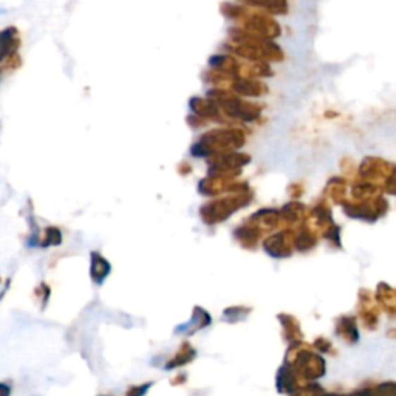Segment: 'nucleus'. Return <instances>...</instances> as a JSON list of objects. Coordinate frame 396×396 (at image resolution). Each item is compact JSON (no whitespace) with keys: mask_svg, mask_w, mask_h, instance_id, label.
I'll use <instances>...</instances> for the list:
<instances>
[{"mask_svg":"<svg viewBox=\"0 0 396 396\" xmlns=\"http://www.w3.org/2000/svg\"><path fill=\"white\" fill-rule=\"evenodd\" d=\"M226 49L237 56L254 62H281L283 53L271 39L253 34L243 28H231Z\"/></svg>","mask_w":396,"mask_h":396,"instance_id":"f257e3e1","label":"nucleus"},{"mask_svg":"<svg viewBox=\"0 0 396 396\" xmlns=\"http://www.w3.org/2000/svg\"><path fill=\"white\" fill-rule=\"evenodd\" d=\"M222 13L226 15V18L240 23V25H242L240 28L250 31L253 34L271 39V41H273L274 37L281 36L282 33L279 23L273 19V15L269 13H260L251 10V8L234 4L222 5Z\"/></svg>","mask_w":396,"mask_h":396,"instance_id":"f03ea898","label":"nucleus"},{"mask_svg":"<svg viewBox=\"0 0 396 396\" xmlns=\"http://www.w3.org/2000/svg\"><path fill=\"white\" fill-rule=\"evenodd\" d=\"M245 134L240 129H215L207 132L198 139V143L192 146L191 153L193 157H212L217 153L236 152L245 146Z\"/></svg>","mask_w":396,"mask_h":396,"instance_id":"7ed1b4c3","label":"nucleus"},{"mask_svg":"<svg viewBox=\"0 0 396 396\" xmlns=\"http://www.w3.org/2000/svg\"><path fill=\"white\" fill-rule=\"evenodd\" d=\"M207 98L219 107L223 118L226 121L253 122L259 120L262 115L260 106L240 99L226 89H211L207 91Z\"/></svg>","mask_w":396,"mask_h":396,"instance_id":"20e7f679","label":"nucleus"},{"mask_svg":"<svg viewBox=\"0 0 396 396\" xmlns=\"http://www.w3.org/2000/svg\"><path fill=\"white\" fill-rule=\"evenodd\" d=\"M251 200H253V191L250 186H248V188L238 192H231L229 197L215 200L211 201V203L201 206L200 217L206 224L212 226V224L228 220L232 214L237 212L238 209L245 207Z\"/></svg>","mask_w":396,"mask_h":396,"instance_id":"39448f33","label":"nucleus"},{"mask_svg":"<svg viewBox=\"0 0 396 396\" xmlns=\"http://www.w3.org/2000/svg\"><path fill=\"white\" fill-rule=\"evenodd\" d=\"M251 161V157L246 153L240 152H226L217 153L209 157V177L226 178V180H234L236 177L242 174V167Z\"/></svg>","mask_w":396,"mask_h":396,"instance_id":"423d86ee","label":"nucleus"},{"mask_svg":"<svg viewBox=\"0 0 396 396\" xmlns=\"http://www.w3.org/2000/svg\"><path fill=\"white\" fill-rule=\"evenodd\" d=\"M291 366L296 370L299 378L309 379V381L319 379L325 375V361L322 356L308 350H300L296 358L293 359Z\"/></svg>","mask_w":396,"mask_h":396,"instance_id":"0eeeda50","label":"nucleus"},{"mask_svg":"<svg viewBox=\"0 0 396 396\" xmlns=\"http://www.w3.org/2000/svg\"><path fill=\"white\" fill-rule=\"evenodd\" d=\"M293 246H294V236L290 231L277 232V234L269 236L265 242H263V250L274 259L290 257Z\"/></svg>","mask_w":396,"mask_h":396,"instance_id":"6e6552de","label":"nucleus"},{"mask_svg":"<svg viewBox=\"0 0 396 396\" xmlns=\"http://www.w3.org/2000/svg\"><path fill=\"white\" fill-rule=\"evenodd\" d=\"M231 90L237 93V95L251 98L263 96L268 93L267 85L255 79V77H236L234 82H232Z\"/></svg>","mask_w":396,"mask_h":396,"instance_id":"1a4fd4ad","label":"nucleus"},{"mask_svg":"<svg viewBox=\"0 0 396 396\" xmlns=\"http://www.w3.org/2000/svg\"><path fill=\"white\" fill-rule=\"evenodd\" d=\"M276 385L277 390L281 393L294 395L298 392V373L291 362H285L283 366L279 369L276 376Z\"/></svg>","mask_w":396,"mask_h":396,"instance_id":"9d476101","label":"nucleus"},{"mask_svg":"<svg viewBox=\"0 0 396 396\" xmlns=\"http://www.w3.org/2000/svg\"><path fill=\"white\" fill-rule=\"evenodd\" d=\"M20 46V37L19 31L14 27H10L2 31L0 34V59L2 62L18 56V49Z\"/></svg>","mask_w":396,"mask_h":396,"instance_id":"9b49d317","label":"nucleus"},{"mask_svg":"<svg viewBox=\"0 0 396 396\" xmlns=\"http://www.w3.org/2000/svg\"><path fill=\"white\" fill-rule=\"evenodd\" d=\"M281 220L282 215L279 211H274V209H260V211L251 215L250 223L254 224V226H257L263 232L277 228Z\"/></svg>","mask_w":396,"mask_h":396,"instance_id":"f8f14e48","label":"nucleus"},{"mask_svg":"<svg viewBox=\"0 0 396 396\" xmlns=\"http://www.w3.org/2000/svg\"><path fill=\"white\" fill-rule=\"evenodd\" d=\"M234 237L238 240V243L243 248L254 250V248H257V245L260 242L262 231L257 226L251 224L250 222H246L243 226H240L234 231Z\"/></svg>","mask_w":396,"mask_h":396,"instance_id":"ddd939ff","label":"nucleus"},{"mask_svg":"<svg viewBox=\"0 0 396 396\" xmlns=\"http://www.w3.org/2000/svg\"><path fill=\"white\" fill-rule=\"evenodd\" d=\"M211 324V316H209L203 308H193V314H192V319L184 324L180 325V327L177 328V333H188V335H192V333H196L197 330H201L207 327V325Z\"/></svg>","mask_w":396,"mask_h":396,"instance_id":"4468645a","label":"nucleus"},{"mask_svg":"<svg viewBox=\"0 0 396 396\" xmlns=\"http://www.w3.org/2000/svg\"><path fill=\"white\" fill-rule=\"evenodd\" d=\"M112 267L103 255H99L98 253H91V263H90V276L93 279V282L103 283L106 281V277L110 274Z\"/></svg>","mask_w":396,"mask_h":396,"instance_id":"2eb2a0df","label":"nucleus"},{"mask_svg":"<svg viewBox=\"0 0 396 396\" xmlns=\"http://www.w3.org/2000/svg\"><path fill=\"white\" fill-rule=\"evenodd\" d=\"M279 321L282 322L285 338L288 339V343L299 344L302 340V331H300L299 322L290 314H281L279 316Z\"/></svg>","mask_w":396,"mask_h":396,"instance_id":"dca6fc26","label":"nucleus"},{"mask_svg":"<svg viewBox=\"0 0 396 396\" xmlns=\"http://www.w3.org/2000/svg\"><path fill=\"white\" fill-rule=\"evenodd\" d=\"M242 2L265 10L269 14H285L288 10L286 0H242Z\"/></svg>","mask_w":396,"mask_h":396,"instance_id":"f3484780","label":"nucleus"},{"mask_svg":"<svg viewBox=\"0 0 396 396\" xmlns=\"http://www.w3.org/2000/svg\"><path fill=\"white\" fill-rule=\"evenodd\" d=\"M193 358H196V350H193L189 343H184L180 350H178V353L175 355V358L167 362L166 370H172L175 367L186 366V364H189Z\"/></svg>","mask_w":396,"mask_h":396,"instance_id":"a211bd4d","label":"nucleus"},{"mask_svg":"<svg viewBox=\"0 0 396 396\" xmlns=\"http://www.w3.org/2000/svg\"><path fill=\"white\" fill-rule=\"evenodd\" d=\"M314 246H316V237L307 228L300 229L298 232V236L294 237V248L300 253H307L309 250H313Z\"/></svg>","mask_w":396,"mask_h":396,"instance_id":"6ab92c4d","label":"nucleus"},{"mask_svg":"<svg viewBox=\"0 0 396 396\" xmlns=\"http://www.w3.org/2000/svg\"><path fill=\"white\" fill-rule=\"evenodd\" d=\"M281 215H282V220L288 222V223H296L304 219L305 207L302 203H288L282 207Z\"/></svg>","mask_w":396,"mask_h":396,"instance_id":"aec40b11","label":"nucleus"},{"mask_svg":"<svg viewBox=\"0 0 396 396\" xmlns=\"http://www.w3.org/2000/svg\"><path fill=\"white\" fill-rule=\"evenodd\" d=\"M338 335L344 336L345 339L355 343V340L358 339V331H356L355 321L353 319H347V317H345V319H340L339 325H338Z\"/></svg>","mask_w":396,"mask_h":396,"instance_id":"412c9836","label":"nucleus"},{"mask_svg":"<svg viewBox=\"0 0 396 396\" xmlns=\"http://www.w3.org/2000/svg\"><path fill=\"white\" fill-rule=\"evenodd\" d=\"M62 242V234L58 228H49L46 229V238L45 243L42 246H49V245H59Z\"/></svg>","mask_w":396,"mask_h":396,"instance_id":"4be33fe9","label":"nucleus"},{"mask_svg":"<svg viewBox=\"0 0 396 396\" xmlns=\"http://www.w3.org/2000/svg\"><path fill=\"white\" fill-rule=\"evenodd\" d=\"M248 313H250V309L245 307H231L226 309V312H224V314H234L231 322H237L238 319H243L245 316H248Z\"/></svg>","mask_w":396,"mask_h":396,"instance_id":"5701e85b","label":"nucleus"},{"mask_svg":"<svg viewBox=\"0 0 396 396\" xmlns=\"http://www.w3.org/2000/svg\"><path fill=\"white\" fill-rule=\"evenodd\" d=\"M152 384H143V385H138V387H132L129 389L126 396H144L147 393V390L151 389Z\"/></svg>","mask_w":396,"mask_h":396,"instance_id":"b1692460","label":"nucleus"},{"mask_svg":"<svg viewBox=\"0 0 396 396\" xmlns=\"http://www.w3.org/2000/svg\"><path fill=\"white\" fill-rule=\"evenodd\" d=\"M316 347H317V348H319V350L325 352V350H328V348H330V344H328V343H327V340H325V339H317Z\"/></svg>","mask_w":396,"mask_h":396,"instance_id":"393cba45","label":"nucleus"},{"mask_svg":"<svg viewBox=\"0 0 396 396\" xmlns=\"http://www.w3.org/2000/svg\"><path fill=\"white\" fill-rule=\"evenodd\" d=\"M325 396H370V393L369 392H356V393H352V395H333V393L327 395V393H325Z\"/></svg>","mask_w":396,"mask_h":396,"instance_id":"a878e982","label":"nucleus"},{"mask_svg":"<svg viewBox=\"0 0 396 396\" xmlns=\"http://www.w3.org/2000/svg\"><path fill=\"white\" fill-rule=\"evenodd\" d=\"M2 396H8V387H6V384H2Z\"/></svg>","mask_w":396,"mask_h":396,"instance_id":"bb28decb","label":"nucleus"}]
</instances>
